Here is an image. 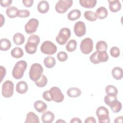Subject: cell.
Wrapping results in <instances>:
<instances>
[{"instance_id": "obj_1", "label": "cell", "mask_w": 123, "mask_h": 123, "mask_svg": "<svg viewBox=\"0 0 123 123\" xmlns=\"http://www.w3.org/2000/svg\"><path fill=\"white\" fill-rule=\"evenodd\" d=\"M40 42L39 37L36 35H31L27 39L25 45L26 52L29 54H33L36 52L37 45Z\"/></svg>"}, {"instance_id": "obj_2", "label": "cell", "mask_w": 123, "mask_h": 123, "mask_svg": "<svg viewBox=\"0 0 123 123\" xmlns=\"http://www.w3.org/2000/svg\"><path fill=\"white\" fill-rule=\"evenodd\" d=\"M27 66V62L25 61L21 60L17 62L12 71V75L13 78L16 79H21L24 74Z\"/></svg>"}, {"instance_id": "obj_3", "label": "cell", "mask_w": 123, "mask_h": 123, "mask_svg": "<svg viewBox=\"0 0 123 123\" xmlns=\"http://www.w3.org/2000/svg\"><path fill=\"white\" fill-rule=\"evenodd\" d=\"M43 72V69L40 64L33 63L31 65L29 72L30 79L34 82L38 80L42 75Z\"/></svg>"}, {"instance_id": "obj_4", "label": "cell", "mask_w": 123, "mask_h": 123, "mask_svg": "<svg viewBox=\"0 0 123 123\" xmlns=\"http://www.w3.org/2000/svg\"><path fill=\"white\" fill-rule=\"evenodd\" d=\"M71 35L70 29L63 27L60 29L58 35L56 37V41L61 45H64L70 37Z\"/></svg>"}, {"instance_id": "obj_5", "label": "cell", "mask_w": 123, "mask_h": 123, "mask_svg": "<svg viewBox=\"0 0 123 123\" xmlns=\"http://www.w3.org/2000/svg\"><path fill=\"white\" fill-rule=\"evenodd\" d=\"M96 115L99 123H109L110 122L109 111L106 107H98L96 110Z\"/></svg>"}, {"instance_id": "obj_6", "label": "cell", "mask_w": 123, "mask_h": 123, "mask_svg": "<svg viewBox=\"0 0 123 123\" xmlns=\"http://www.w3.org/2000/svg\"><path fill=\"white\" fill-rule=\"evenodd\" d=\"M41 51L47 55H53L57 52V48L55 44L49 40L45 41L40 47Z\"/></svg>"}, {"instance_id": "obj_7", "label": "cell", "mask_w": 123, "mask_h": 123, "mask_svg": "<svg viewBox=\"0 0 123 123\" xmlns=\"http://www.w3.org/2000/svg\"><path fill=\"white\" fill-rule=\"evenodd\" d=\"M72 0H60L55 5V10L59 13H64L72 6Z\"/></svg>"}, {"instance_id": "obj_8", "label": "cell", "mask_w": 123, "mask_h": 123, "mask_svg": "<svg viewBox=\"0 0 123 123\" xmlns=\"http://www.w3.org/2000/svg\"><path fill=\"white\" fill-rule=\"evenodd\" d=\"M14 92V84L11 80H7L2 84L1 94L3 97L9 98L12 96Z\"/></svg>"}, {"instance_id": "obj_9", "label": "cell", "mask_w": 123, "mask_h": 123, "mask_svg": "<svg viewBox=\"0 0 123 123\" xmlns=\"http://www.w3.org/2000/svg\"><path fill=\"white\" fill-rule=\"evenodd\" d=\"M93 48V41L89 37H86L81 42L80 49L81 52L84 54H88L91 53Z\"/></svg>"}, {"instance_id": "obj_10", "label": "cell", "mask_w": 123, "mask_h": 123, "mask_svg": "<svg viewBox=\"0 0 123 123\" xmlns=\"http://www.w3.org/2000/svg\"><path fill=\"white\" fill-rule=\"evenodd\" d=\"M39 21L36 18L30 19L25 25V32L28 34L35 33L38 27Z\"/></svg>"}, {"instance_id": "obj_11", "label": "cell", "mask_w": 123, "mask_h": 123, "mask_svg": "<svg viewBox=\"0 0 123 123\" xmlns=\"http://www.w3.org/2000/svg\"><path fill=\"white\" fill-rule=\"evenodd\" d=\"M52 99L57 103H60L64 100V95L60 88L57 86H53L50 89Z\"/></svg>"}, {"instance_id": "obj_12", "label": "cell", "mask_w": 123, "mask_h": 123, "mask_svg": "<svg viewBox=\"0 0 123 123\" xmlns=\"http://www.w3.org/2000/svg\"><path fill=\"white\" fill-rule=\"evenodd\" d=\"M74 31L77 37H83L86 33V27L85 24L82 21H78L76 22L74 25Z\"/></svg>"}, {"instance_id": "obj_13", "label": "cell", "mask_w": 123, "mask_h": 123, "mask_svg": "<svg viewBox=\"0 0 123 123\" xmlns=\"http://www.w3.org/2000/svg\"><path fill=\"white\" fill-rule=\"evenodd\" d=\"M109 9L112 12H116L121 9V3L118 0H109Z\"/></svg>"}, {"instance_id": "obj_14", "label": "cell", "mask_w": 123, "mask_h": 123, "mask_svg": "<svg viewBox=\"0 0 123 123\" xmlns=\"http://www.w3.org/2000/svg\"><path fill=\"white\" fill-rule=\"evenodd\" d=\"M54 118V114L49 111H45L41 116V120L44 123H51Z\"/></svg>"}, {"instance_id": "obj_15", "label": "cell", "mask_w": 123, "mask_h": 123, "mask_svg": "<svg viewBox=\"0 0 123 123\" xmlns=\"http://www.w3.org/2000/svg\"><path fill=\"white\" fill-rule=\"evenodd\" d=\"M28 89V85L25 81H21L18 82L16 86V91L17 93L23 94L25 93Z\"/></svg>"}, {"instance_id": "obj_16", "label": "cell", "mask_w": 123, "mask_h": 123, "mask_svg": "<svg viewBox=\"0 0 123 123\" xmlns=\"http://www.w3.org/2000/svg\"><path fill=\"white\" fill-rule=\"evenodd\" d=\"M49 6L48 2L46 0L40 1L37 6L38 11L41 13H45L49 10Z\"/></svg>"}, {"instance_id": "obj_17", "label": "cell", "mask_w": 123, "mask_h": 123, "mask_svg": "<svg viewBox=\"0 0 123 123\" xmlns=\"http://www.w3.org/2000/svg\"><path fill=\"white\" fill-rule=\"evenodd\" d=\"M25 123H39V119L38 117L33 112H29L26 114Z\"/></svg>"}, {"instance_id": "obj_18", "label": "cell", "mask_w": 123, "mask_h": 123, "mask_svg": "<svg viewBox=\"0 0 123 123\" xmlns=\"http://www.w3.org/2000/svg\"><path fill=\"white\" fill-rule=\"evenodd\" d=\"M34 107L37 112L41 113L46 111L47 108V105L42 101L37 100L34 103Z\"/></svg>"}, {"instance_id": "obj_19", "label": "cell", "mask_w": 123, "mask_h": 123, "mask_svg": "<svg viewBox=\"0 0 123 123\" xmlns=\"http://www.w3.org/2000/svg\"><path fill=\"white\" fill-rule=\"evenodd\" d=\"M111 74L114 79L119 80L123 76V71L122 68L120 67H115L113 68L111 71Z\"/></svg>"}, {"instance_id": "obj_20", "label": "cell", "mask_w": 123, "mask_h": 123, "mask_svg": "<svg viewBox=\"0 0 123 123\" xmlns=\"http://www.w3.org/2000/svg\"><path fill=\"white\" fill-rule=\"evenodd\" d=\"M18 9L15 6H10L6 10V15L10 18H14L18 16Z\"/></svg>"}, {"instance_id": "obj_21", "label": "cell", "mask_w": 123, "mask_h": 123, "mask_svg": "<svg viewBox=\"0 0 123 123\" xmlns=\"http://www.w3.org/2000/svg\"><path fill=\"white\" fill-rule=\"evenodd\" d=\"M109 106L111 110L114 113H118L121 111L122 108V105L120 101H119L118 99L115 100L111 102Z\"/></svg>"}, {"instance_id": "obj_22", "label": "cell", "mask_w": 123, "mask_h": 123, "mask_svg": "<svg viewBox=\"0 0 123 123\" xmlns=\"http://www.w3.org/2000/svg\"><path fill=\"white\" fill-rule=\"evenodd\" d=\"M79 3L83 7L87 9L94 8L97 3L96 0H80Z\"/></svg>"}, {"instance_id": "obj_23", "label": "cell", "mask_w": 123, "mask_h": 123, "mask_svg": "<svg viewBox=\"0 0 123 123\" xmlns=\"http://www.w3.org/2000/svg\"><path fill=\"white\" fill-rule=\"evenodd\" d=\"M97 18L99 19H103L107 17L108 12L107 9L103 6L99 7L96 12Z\"/></svg>"}, {"instance_id": "obj_24", "label": "cell", "mask_w": 123, "mask_h": 123, "mask_svg": "<svg viewBox=\"0 0 123 123\" xmlns=\"http://www.w3.org/2000/svg\"><path fill=\"white\" fill-rule=\"evenodd\" d=\"M81 13L80 10L78 9H74L71 11L67 15L68 19L70 21H75L78 19L81 16Z\"/></svg>"}, {"instance_id": "obj_25", "label": "cell", "mask_w": 123, "mask_h": 123, "mask_svg": "<svg viewBox=\"0 0 123 123\" xmlns=\"http://www.w3.org/2000/svg\"><path fill=\"white\" fill-rule=\"evenodd\" d=\"M67 94L70 98H76L81 95V91L77 87H71L67 90Z\"/></svg>"}, {"instance_id": "obj_26", "label": "cell", "mask_w": 123, "mask_h": 123, "mask_svg": "<svg viewBox=\"0 0 123 123\" xmlns=\"http://www.w3.org/2000/svg\"><path fill=\"white\" fill-rule=\"evenodd\" d=\"M13 40L16 45H22L25 41V36L21 33H16L13 36Z\"/></svg>"}, {"instance_id": "obj_27", "label": "cell", "mask_w": 123, "mask_h": 123, "mask_svg": "<svg viewBox=\"0 0 123 123\" xmlns=\"http://www.w3.org/2000/svg\"><path fill=\"white\" fill-rule=\"evenodd\" d=\"M0 47L1 51H7L11 47V42L7 38H1L0 40Z\"/></svg>"}, {"instance_id": "obj_28", "label": "cell", "mask_w": 123, "mask_h": 123, "mask_svg": "<svg viewBox=\"0 0 123 123\" xmlns=\"http://www.w3.org/2000/svg\"><path fill=\"white\" fill-rule=\"evenodd\" d=\"M44 64L48 68H52L56 64L55 59L52 56H48L44 59Z\"/></svg>"}, {"instance_id": "obj_29", "label": "cell", "mask_w": 123, "mask_h": 123, "mask_svg": "<svg viewBox=\"0 0 123 123\" xmlns=\"http://www.w3.org/2000/svg\"><path fill=\"white\" fill-rule=\"evenodd\" d=\"M11 54L12 57L14 58L18 59L22 57L24 55V51L23 49L19 47H15L13 48L11 51Z\"/></svg>"}, {"instance_id": "obj_30", "label": "cell", "mask_w": 123, "mask_h": 123, "mask_svg": "<svg viewBox=\"0 0 123 123\" xmlns=\"http://www.w3.org/2000/svg\"><path fill=\"white\" fill-rule=\"evenodd\" d=\"M105 92L107 95L116 96L118 94L117 88L112 85H108L105 88Z\"/></svg>"}, {"instance_id": "obj_31", "label": "cell", "mask_w": 123, "mask_h": 123, "mask_svg": "<svg viewBox=\"0 0 123 123\" xmlns=\"http://www.w3.org/2000/svg\"><path fill=\"white\" fill-rule=\"evenodd\" d=\"M84 17L88 21L91 22L95 21L97 19V16L95 12L91 11H86L84 12Z\"/></svg>"}, {"instance_id": "obj_32", "label": "cell", "mask_w": 123, "mask_h": 123, "mask_svg": "<svg viewBox=\"0 0 123 123\" xmlns=\"http://www.w3.org/2000/svg\"><path fill=\"white\" fill-rule=\"evenodd\" d=\"M97 51V58L99 63L106 62L109 60V56L106 51Z\"/></svg>"}, {"instance_id": "obj_33", "label": "cell", "mask_w": 123, "mask_h": 123, "mask_svg": "<svg viewBox=\"0 0 123 123\" xmlns=\"http://www.w3.org/2000/svg\"><path fill=\"white\" fill-rule=\"evenodd\" d=\"M35 83L37 86L39 87H43L47 85L48 83V79L45 75L42 74L38 80L35 81Z\"/></svg>"}, {"instance_id": "obj_34", "label": "cell", "mask_w": 123, "mask_h": 123, "mask_svg": "<svg viewBox=\"0 0 123 123\" xmlns=\"http://www.w3.org/2000/svg\"><path fill=\"white\" fill-rule=\"evenodd\" d=\"M77 46V42L74 39H71L66 46V49L68 52L74 51Z\"/></svg>"}, {"instance_id": "obj_35", "label": "cell", "mask_w": 123, "mask_h": 123, "mask_svg": "<svg viewBox=\"0 0 123 123\" xmlns=\"http://www.w3.org/2000/svg\"><path fill=\"white\" fill-rule=\"evenodd\" d=\"M107 48V43L103 40L98 41L96 45L97 51H106Z\"/></svg>"}, {"instance_id": "obj_36", "label": "cell", "mask_w": 123, "mask_h": 123, "mask_svg": "<svg viewBox=\"0 0 123 123\" xmlns=\"http://www.w3.org/2000/svg\"><path fill=\"white\" fill-rule=\"evenodd\" d=\"M120 50L117 47H112L110 49L111 55L114 58H117L120 56Z\"/></svg>"}, {"instance_id": "obj_37", "label": "cell", "mask_w": 123, "mask_h": 123, "mask_svg": "<svg viewBox=\"0 0 123 123\" xmlns=\"http://www.w3.org/2000/svg\"><path fill=\"white\" fill-rule=\"evenodd\" d=\"M57 57L58 60L61 62L66 61L68 59V55L64 51H60L58 53Z\"/></svg>"}, {"instance_id": "obj_38", "label": "cell", "mask_w": 123, "mask_h": 123, "mask_svg": "<svg viewBox=\"0 0 123 123\" xmlns=\"http://www.w3.org/2000/svg\"><path fill=\"white\" fill-rule=\"evenodd\" d=\"M30 14V12L27 10H20L18 11L17 16L20 18H26L29 17Z\"/></svg>"}, {"instance_id": "obj_39", "label": "cell", "mask_w": 123, "mask_h": 123, "mask_svg": "<svg viewBox=\"0 0 123 123\" xmlns=\"http://www.w3.org/2000/svg\"><path fill=\"white\" fill-rule=\"evenodd\" d=\"M117 98L116 96H108V95H106L104 97V100L105 103L108 106H109V105L110 104V103L112 102L113 101L115 100H117Z\"/></svg>"}, {"instance_id": "obj_40", "label": "cell", "mask_w": 123, "mask_h": 123, "mask_svg": "<svg viewBox=\"0 0 123 123\" xmlns=\"http://www.w3.org/2000/svg\"><path fill=\"white\" fill-rule=\"evenodd\" d=\"M97 54L98 51H96L92 54H91L89 57V60L91 62L95 64L99 63V62H98L97 58Z\"/></svg>"}, {"instance_id": "obj_41", "label": "cell", "mask_w": 123, "mask_h": 123, "mask_svg": "<svg viewBox=\"0 0 123 123\" xmlns=\"http://www.w3.org/2000/svg\"><path fill=\"white\" fill-rule=\"evenodd\" d=\"M43 98L47 101H51L52 100L50 90L45 91L43 93Z\"/></svg>"}, {"instance_id": "obj_42", "label": "cell", "mask_w": 123, "mask_h": 123, "mask_svg": "<svg viewBox=\"0 0 123 123\" xmlns=\"http://www.w3.org/2000/svg\"><path fill=\"white\" fill-rule=\"evenodd\" d=\"M6 74V70L5 67L2 66H0V81L1 83L3 79L4 78Z\"/></svg>"}, {"instance_id": "obj_43", "label": "cell", "mask_w": 123, "mask_h": 123, "mask_svg": "<svg viewBox=\"0 0 123 123\" xmlns=\"http://www.w3.org/2000/svg\"><path fill=\"white\" fill-rule=\"evenodd\" d=\"M12 0H1L0 5L3 7H9V6L12 4Z\"/></svg>"}, {"instance_id": "obj_44", "label": "cell", "mask_w": 123, "mask_h": 123, "mask_svg": "<svg viewBox=\"0 0 123 123\" xmlns=\"http://www.w3.org/2000/svg\"><path fill=\"white\" fill-rule=\"evenodd\" d=\"M22 2L23 3L24 5L26 7H31L34 3L33 0H23Z\"/></svg>"}, {"instance_id": "obj_45", "label": "cell", "mask_w": 123, "mask_h": 123, "mask_svg": "<svg viewBox=\"0 0 123 123\" xmlns=\"http://www.w3.org/2000/svg\"><path fill=\"white\" fill-rule=\"evenodd\" d=\"M85 123H96V121L94 117L90 116V117H87L85 121Z\"/></svg>"}, {"instance_id": "obj_46", "label": "cell", "mask_w": 123, "mask_h": 123, "mask_svg": "<svg viewBox=\"0 0 123 123\" xmlns=\"http://www.w3.org/2000/svg\"><path fill=\"white\" fill-rule=\"evenodd\" d=\"M71 123H82V121L78 118L74 117L70 121Z\"/></svg>"}, {"instance_id": "obj_47", "label": "cell", "mask_w": 123, "mask_h": 123, "mask_svg": "<svg viewBox=\"0 0 123 123\" xmlns=\"http://www.w3.org/2000/svg\"><path fill=\"white\" fill-rule=\"evenodd\" d=\"M123 117L122 116L117 117L115 119L114 121V122L115 123H123Z\"/></svg>"}, {"instance_id": "obj_48", "label": "cell", "mask_w": 123, "mask_h": 123, "mask_svg": "<svg viewBox=\"0 0 123 123\" xmlns=\"http://www.w3.org/2000/svg\"><path fill=\"white\" fill-rule=\"evenodd\" d=\"M0 27H2V26L4 24L5 18L2 14H0Z\"/></svg>"}, {"instance_id": "obj_49", "label": "cell", "mask_w": 123, "mask_h": 123, "mask_svg": "<svg viewBox=\"0 0 123 123\" xmlns=\"http://www.w3.org/2000/svg\"><path fill=\"white\" fill-rule=\"evenodd\" d=\"M62 122H63V123H66L65 121H63V120H62L61 119H59V120H57V121L56 122V123H62Z\"/></svg>"}]
</instances>
